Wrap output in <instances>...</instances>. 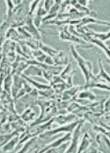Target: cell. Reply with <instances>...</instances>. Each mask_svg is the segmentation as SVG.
Wrapping results in <instances>:
<instances>
[{"label":"cell","mask_w":110,"mask_h":153,"mask_svg":"<svg viewBox=\"0 0 110 153\" xmlns=\"http://www.w3.org/2000/svg\"><path fill=\"white\" fill-rule=\"evenodd\" d=\"M19 138L15 136L12 138L6 144L2 147V150L4 152H9L13 150L18 142Z\"/></svg>","instance_id":"1"},{"label":"cell","mask_w":110,"mask_h":153,"mask_svg":"<svg viewBox=\"0 0 110 153\" xmlns=\"http://www.w3.org/2000/svg\"><path fill=\"white\" fill-rule=\"evenodd\" d=\"M15 135L11 134L2 136V137H0V147H2L6 144L12 138L15 137Z\"/></svg>","instance_id":"2"}]
</instances>
